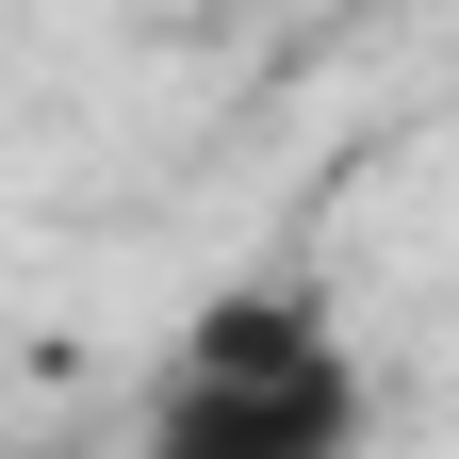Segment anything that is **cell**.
Returning <instances> with one entry per match:
<instances>
[{
	"mask_svg": "<svg viewBox=\"0 0 459 459\" xmlns=\"http://www.w3.org/2000/svg\"><path fill=\"white\" fill-rule=\"evenodd\" d=\"M377 394L312 296H213L148 377L132 459H361Z\"/></svg>",
	"mask_w": 459,
	"mask_h": 459,
	"instance_id": "obj_1",
	"label": "cell"
}]
</instances>
